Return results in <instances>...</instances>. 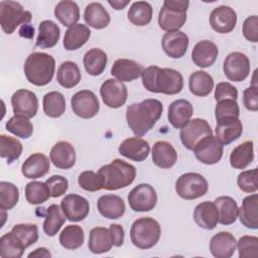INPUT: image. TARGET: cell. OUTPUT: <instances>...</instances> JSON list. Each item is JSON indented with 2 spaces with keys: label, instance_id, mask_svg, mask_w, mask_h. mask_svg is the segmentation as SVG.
Instances as JSON below:
<instances>
[{
  "label": "cell",
  "instance_id": "6da1fadb",
  "mask_svg": "<svg viewBox=\"0 0 258 258\" xmlns=\"http://www.w3.org/2000/svg\"><path fill=\"white\" fill-rule=\"evenodd\" d=\"M163 105L157 99H146L127 107L126 120L131 131L138 137L150 131L159 120Z\"/></svg>",
  "mask_w": 258,
  "mask_h": 258
},
{
  "label": "cell",
  "instance_id": "7a4b0ae2",
  "mask_svg": "<svg viewBox=\"0 0 258 258\" xmlns=\"http://www.w3.org/2000/svg\"><path fill=\"white\" fill-rule=\"evenodd\" d=\"M142 85L151 93H161L165 95H176L183 88V78L181 74L173 69L150 66L143 69Z\"/></svg>",
  "mask_w": 258,
  "mask_h": 258
},
{
  "label": "cell",
  "instance_id": "3957f363",
  "mask_svg": "<svg viewBox=\"0 0 258 258\" xmlns=\"http://www.w3.org/2000/svg\"><path fill=\"white\" fill-rule=\"evenodd\" d=\"M102 178L103 188L106 190H117L130 185L136 176V168L122 160L114 159L109 164H105L98 170Z\"/></svg>",
  "mask_w": 258,
  "mask_h": 258
},
{
  "label": "cell",
  "instance_id": "277c9868",
  "mask_svg": "<svg viewBox=\"0 0 258 258\" xmlns=\"http://www.w3.org/2000/svg\"><path fill=\"white\" fill-rule=\"evenodd\" d=\"M55 60L52 55L45 52H32L24 62L23 71L26 80L37 87L45 86L53 78Z\"/></svg>",
  "mask_w": 258,
  "mask_h": 258
},
{
  "label": "cell",
  "instance_id": "5b68a950",
  "mask_svg": "<svg viewBox=\"0 0 258 258\" xmlns=\"http://www.w3.org/2000/svg\"><path fill=\"white\" fill-rule=\"evenodd\" d=\"M161 235L159 223L150 217L135 220L130 229L132 244L142 250L152 248L157 244Z\"/></svg>",
  "mask_w": 258,
  "mask_h": 258
},
{
  "label": "cell",
  "instance_id": "8992f818",
  "mask_svg": "<svg viewBox=\"0 0 258 258\" xmlns=\"http://www.w3.org/2000/svg\"><path fill=\"white\" fill-rule=\"evenodd\" d=\"M189 2L186 0H165L158 14V25L166 31L179 30L186 21Z\"/></svg>",
  "mask_w": 258,
  "mask_h": 258
},
{
  "label": "cell",
  "instance_id": "52a82bcc",
  "mask_svg": "<svg viewBox=\"0 0 258 258\" xmlns=\"http://www.w3.org/2000/svg\"><path fill=\"white\" fill-rule=\"evenodd\" d=\"M32 15L16 1L4 0L0 2V24L6 34H12L20 24L29 23Z\"/></svg>",
  "mask_w": 258,
  "mask_h": 258
},
{
  "label": "cell",
  "instance_id": "ba28073f",
  "mask_svg": "<svg viewBox=\"0 0 258 258\" xmlns=\"http://www.w3.org/2000/svg\"><path fill=\"white\" fill-rule=\"evenodd\" d=\"M209 189L207 179L198 172H185L175 181V191L183 200L204 197Z\"/></svg>",
  "mask_w": 258,
  "mask_h": 258
},
{
  "label": "cell",
  "instance_id": "9c48e42d",
  "mask_svg": "<svg viewBox=\"0 0 258 258\" xmlns=\"http://www.w3.org/2000/svg\"><path fill=\"white\" fill-rule=\"evenodd\" d=\"M210 135H213L211 125L207 120L201 118L189 120L179 131L180 141L188 150H192L202 139Z\"/></svg>",
  "mask_w": 258,
  "mask_h": 258
},
{
  "label": "cell",
  "instance_id": "30bf717a",
  "mask_svg": "<svg viewBox=\"0 0 258 258\" xmlns=\"http://www.w3.org/2000/svg\"><path fill=\"white\" fill-rule=\"evenodd\" d=\"M128 203L134 212H149L157 203V195L152 185L140 183L132 188L128 195Z\"/></svg>",
  "mask_w": 258,
  "mask_h": 258
},
{
  "label": "cell",
  "instance_id": "8fae6325",
  "mask_svg": "<svg viewBox=\"0 0 258 258\" xmlns=\"http://www.w3.org/2000/svg\"><path fill=\"white\" fill-rule=\"evenodd\" d=\"M223 71L229 81L242 82L250 74V60L243 52H231L224 60Z\"/></svg>",
  "mask_w": 258,
  "mask_h": 258
},
{
  "label": "cell",
  "instance_id": "7c38bea8",
  "mask_svg": "<svg viewBox=\"0 0 258 258\" xmlns=\"http://www.w3.org/2000/svg\"><path fill=\"white\" fill-rule=\"evenodd\" d=\"M73 112L80 118L91 119L95 117L99 110L100 104L97 96L90 90H81L71 99Z\"/></svg>",
  "mask_w": 258,
  "mask_h": 258
},
{
  "label": "cell",
  "instance_id": "4fadbf2b",
  "mask_svg": "<svg viewBox=\"0 0 258 258\" xmlns=\"http://www.w3.org/2000/svg\"><path fill=\"white\" fill-rule=\"evenodd\" d=\"M223 144L214 136L210 135L202 139L192 149L197 159L207 165L218 163L223 156Z\"/></svg>",
  "mask_w": 258,
  "mask_h": 258
},
{
  "label": "cell",
  "instance_id": "5bb4252c",
  "mask_svg": "<svg viewBox=\"0 0 258 258\" xmlns=\"http://www.w3.org/2000/svg\"><path fill=\"white\" fill-rule=\"evenodd\" d=\"M100 95L107 107L117 109L126 103L128 92L122 82L116 79H108L102 84Z\"/></svg>",
  "mask_w": 258,
  "mask_h": 258
},
{
  "label": "cell",
  "instance_id": "9a60e30c",
  "mask_svg": "<svg viewBox=\"0 0 258 258\" xmlns=\"http://www.w3.org/2000/svg\"><path fill=\"white\" fill-rule=\"evenodd\" d=\"M11 105L14 115L27 118H33L38 110V100L35 93L25 89H20L13 93Z\"/></svg>",
  "mask_w": 258,
  "mask_h": 258
},
{
  "label": "cell",
  "instance_id": "2e32d148",
  "mask_svg": "<svg viewBox=\"0 0 258 258\" xmlns=\"http://www.w3.org/2000/svg\"><path fill=\"white\" fill-rule=\"evenodd\" d=\"M60 208L66 218L71 222L83 221L90 212L88 200L76 194L67 195L60 202Z\"/></svg>",
  "mask_w": 258,
  "mask_h": 258
},
{
  "label": "cell",
  "instance_id": "e0dca14e",
  "mask_svg": "<svg viewBox=\"0 0 258 258\" xmlns=\"http://www.w3.org/2000/svg\"><path fill=\"white\" fill-rule=\"evenodd\" d=\"M209 20L212 28L218 33H229L236 26L237 13L232 7L221 5L212 10Z\"/></svg>",
  "mask_w": 258,
  "mask_h": 258
},
{
  "label": "cell",
  "instance_id": "ac0fdd59",
  "mask_svg": "<svg viewBox=\"0 0 258 258\" xmlns=\"http://www.w3.org/2000/svg\"><path fill=\"white\" fill-rule=\"evenodd\" d=\"M188 36L186 33L177 30L165 32L161 39L163 51L171 58L182 57L188 47Z\"/></svg>",
  "mask_w": 258,
  "mask_h": 258
},
{
  "label": "cell",
  "instance_id": "d6986e66",
  "mask_svg": "<svg viewBox=\"0 0 258 258\" xmlns=\"http://www.w3.org/2000/svg\"><path fill=\"white\" fill-rule=\"evenodd\" d=\"M243 133V125L239 118L229 117L217 121L215 137L223 144L228 145L237 139Z\"/></svg>",
  "mask_w": 258,
  "mask_h": 258
},
{
  "label": "cell",
  "instance_id": "ffe728a7",
  "mask_svg": "<svg viewBox=\"0 0 258 258\" xmlns=\"http://www.w3.org/2000/svg\"><path fill=\"white\" fill-rule=\"evenodd\" d=\"M118 151L128 159L141 162L148 157L150 146L146 140L140 137H129L121 142Z\"/></svg>",
  "mask_w": 258,
  "mask_h": 258
},
{
  "label": "cell",
  "instance_id": "44dd1931",
  "mask_svg": "<svg viewBox=\"0 0 258 258\" xmlns=\"http://www.w3.org/2000/svg\"><path fill=\"white\" fill-rule=\"evenodd\" d=\"M237 248V240L230 232H219L210 241V251L216 258H230Z\"/></svg>",
  "mask_w": 258,
  "mask_h": 258
},
{
  "label": "cell",
  "instance_id": "7402d4cb",
  "mask_svg": "<svg viewBox=\"0 0 258 258\" xmlns=\"http://www.w3.org/2000/svg\"><path fill=\"white\" fill-rule=\"evenodd\" d=\"M49 158L55 167L69 169L76 163V151L70 142L58 141L52 146L49 152Z\"/></svg>",
  "mask_w": 258,
  "mask_h": 258
},
{
  "label": "cell",
  "instance_id": "603a6c76",
  "mask_svg": "<svg viewBox=\"0 0 258 258\" xmlns=\"http://www.w3.org/2000/svg\"><path fill=\"white\" fill-rule=\"evenodd\" d=\"M219 49L211 40H201L195 44L191 50V59L200 68H209L216 61Z\"/></svg>",
  "mask_w": 258,
  "mask_h": 258
},
{
  "label": "cell",
  "instance_id": "cb8c5ba5",
  "mask_svg": "<svg viewBox=\"0 0 258 258\" xmlns=\"http://www.w3.org/2000/svg\"><path fill=\"white\" fill-rule=\"evenodd\" d=\"M50 167L48 157L43 153H33L28 156L21 166V172L26 178L35 179L44 176Z\"/></svg>",
  "mask_w": 258,
  "mask_h": 258
},
{
  "label": "cell",
  "instance_id": "d4e9b609",
  "mask_svg": "<svg viewBox=\"0 0 258 258\" xmlns=\"http://www.w3.org/2000/svg\"><path fill=\"white\" fill-rule=\"evenodd\" d=\"M143 68L133 59L118 58L111 68V75L120 82H132L142 74Z\"/></svg>",
  "mask_w": 258,
  "mask_h": 258
},
{
  "label": "cell",
  "instance_id": "484cf974",
  "mask_svg": "<svg viewBox=\"0 0 258 258\" xmlns=\"http://www.w3.org/2000/svg\"><path fill=\"white\" fill-rule=\"evenodd\" d=\"M194 108L190 102L184 99H178L169 105L167 118L174 128L180 129L190 120Z\"/></svg>",
  "mask_w": 258,
  "mask_h": 258
},
{
  "label": "cell",
  "instance_id": "4316f807",
  "mask_svg": "<svg viewBox=\"0 0 258 258\" xmlns=\"http://www.w3.org/2000/svg\"><path fill=\"white\" fill-rule=\"evenodd\" d=\"M153 163L163 169L172 167L177 161V153L175 148L167 141H157L154 143L152 150Z\"/></svg>",
  "mask_w": 258,
  "mask_h": 258
},
{
  "label": "cell",
  "instance_id": "83f0119b",
  "mask_svg": "<svg viewBox=\"0 0 258 258\" xmlns=\"http://www.w3.org/2000/svg\"><path fill=\"white\" fill-rule=\"evenodd\" d=\"M194 221L205 230H214L219 223V215L214 203L206 201L199 204L194 211Z\"/></svg>",
  "mask_w": 258,
  "mask_h": 258
},
{
  "label": "cell",
  "instance_id": "f1b7e54d",
  "mask_svg": "<svg viewBox=\"0 0 258 258\" xmlns=\"http://www.w3.org/2000/svg\"><path fill=\"white\" fill-rule=\"evenodd\" d=\"M99 213L107 219L116 220L125 213V203L123 199L116 195H104L99 198L97 203Z\"/></svg>",
  "mask_w": 258,
  "mask_h": 258
},
{
  "label": "cell",
  "instance_id": "f546056e",
  "mask_svg": "<svg viewBox=\"0 0 258 258\" xmlns=\"http://www.w3.org/2000/svg\"><path fill=\"white\" fill-rule=\"evenodd\" d=\"M238 218L243 226L248 229H258V195L253 194L244 198L239 208Z\"/></svg>",
  "mask_w": 258,
  "mask_h": 258
},
{
  "label": "cell",
  "instance_id": "4dcf8cb0",
  "mask_svg": "<svg viewBox=\"0 0 258 258\" xmlns=\"http://www.w3.org/2000/svg\"><path fill=\"white\" fill-rule=\"evenodd\" d=\"M90 28L82 23H77L68 27L63 36V47L67 50H77L81 48L90 38Z\"/></svg>",
  "mask_w": 258,
  "mask_h": 258
},
{
  "label": "cell",
  "instance_id": "1f68e13d",
  "mask_svg": "<svg viewBox=\"0 0 258 258\" xmlns=\"http://www.w3.org/2000/svg\"><path fill=\"white\" fill-rule=\"evenodd\" d=\"M84 19L89 26L95 29H103L107 27L111 21L110 14L99 2H92L86 6Z\"/></svg>",
  "mask_w": 258,
  "mask_h": 258
},
{
  "label": "cell",
  "instance_id": "d6a6232c",
  "mask_svg": "<svg viewBox=\"0 0 258 258\" xmlns=\"http://www.w3.org/2000/svg\"><path fill=\"white\" fill-rule=\"evenodd\" d=\"M89 250L94 254H103L109 252L113 247V242L109 229L104 227H95L90 231Z\"/></svg>",
  "mask_w": 258,
  "mask_h": 258
},
{
  "label": "cell",
  "instance_id": "836d02e7",
  "mask_svg": "<svg viewBox=\"0 0 258 258\" xmlns=\"http://www.w3.org/2000/svg\"><path fill=\"white\" fill-rule=\"evenodd\" d=\"M219 215V223L228 226L236 222L238 218L239 208L237 202L228 196H222L214 201Z\"/></svg>",
  "mask_w": 258,
  "mask_h": 258
},
{
  "label": "cell",
  "instance_id": "e575fe53",
  "mask_svg": "<svg viewBox=\"0 0 258 258\" xmlns=\"http://www.w3.org/2000/svg\"><path fill=\"white\" fill-rule=\"evenodd\" d=\"M59 36L60 29L58 25L51 20H43L39 23L35 44L40 48H50L58 42Z\"/></svg>",
  "mask_w": 258,
  "mask_h": 258
},
{
  "label": "cell",
  "instance_id": "d590c367",
  "mask_svg": "<svg viewBox=\"0 0 258 258\" xmlns=\"http://www.w3.org/2000/svg\"><path fill=\"white\" fill-rule=\"evenodd\" d=\"M254 159V143L247 140L237 145L230 154V164L236 169H245Z\"/></svg>",
  "mask_w": 258,
  "mask_h": 258
},
{
  "label": "cell",
  "instance_id": "8d00e7d4",
  "mask_svg": "<svg viewBox=\"0 0 258 258\" xmlns=\"http://www.w3.org/2000/svg\"><path fill=\"white\" fill-rule=\"evenodd\" d=\"M108 61L107 54L101 48H91L89 49L83 58V63L86 72L93 76L97 77L100 76L106 69Z\"/></svg>",
  "mask_w": 258,
  "mask_h": 258
},
{
  "label": "cell",
  "instance_id": "74e56055",
  "mask_svg": "<svg viewBox=\"0 0 258 258\" xmlns=\"http://www.w3.org/2000/svg\"><path fill=\"white\" fill-rule=\"evenodd\" d=\"M55 18L67 27L77 24L80 19V8L75 1L62 0L54 7Z\"/></svg>",
  "mask_w": 258,
  "mask_h": 258
},
{
  "label": "cell",
  "instance_id": "f35d334b",
  "mask_svg": "<svg viewBox=\"0 0 258 258\" xmlns=\"http://www.w3.org/2000/svg\"><path fill=\"white\" fill-rule=\"evenodd\" d=\"M81 72L78 64L72 60H67L60 63L56 73L57 83L64 89L76 87L81 81Z\"/></svg>",
  "mask_w": 258,
  "mask_h": 258
},
{
  "label": "cell",
  "instance_id": "ab89813d",
  "mask_svg": "<svg viewBox=\"0 0 258 258\" xmlns=\"http://www.w3.org/2000/svg\"><path fill=\"white\" fill-rule=\"evenodd\" d=\"M188 88L192 95L198 97H206L210 95V93L214 89V79L207 72H194L189 76Z\"/></svg>",
  "mask_w": 258,
  "mask_h": 258
},
{
  "label": "cell",
  "instance_id": "60d3db41",
  "mask_svg": "<svg viewBox=\"0 0 258 258\" xmlns=\"http://www.w3.org/2000/svg\"><path fill=\"white\" fill-rule=\"evenodd\" d=\"M66 216L62 213L61 208L58 205L52 204L46 209L45 219L42 225L44 233L49 236L53 237L55 236L62 225L66 223Z\"/></svg>",
  "mask_w": 258,
  "mask_h": 258
},
{
  "label": "cell",
  "instance_id": "b9f144b4",
  "mask_svg": "<svg viewBox=\"0 0 258 258\" xmlns=\"http://www.w3.org/2000/svg\"><path fill=\"white\" fill-rule=\"evenodd\" d=\"M42 108L46 116L50 118H58L66 111V99L63 95L57 91L48 92L43 96Z\"/></svg>",
  "mask_w": 258,
  "mask_h": 258
},
{
  "label": "cell",
  "instance_id": "7bdbcfd3",
  "mask_svg": "<svg viewBox=\"0 0 258 258\" xmlns=\"http://www.w3.org/2000/svg\"><path fill=\"white\" fill-rule=\"evenodd\" d=\"M152 6L147 1H136L128 10L129 21L136 26H145L152 19Z\"/></svg>",
  "mask_w": 258,
  "mask_h": 258
},
{
  "label": "cell",
  "instance_id": "ee69618b",
  "mask_svg": "<svg viewBox=\"0 0 258 258\" xmlns=\"http://www.w3.org/2000/svg\"><path fill=\"white\" fill-rule=\"evenodd\" d=\"M58 240L64 249L76 250L84 244L85 233L81 226L69 225L60 232Z\"/></svg>",
  "mask_w": 258,
  "mask_h": 258
},
{
  "label": "cell",
  "instance_id": "f6af8a7d",
  "mask_svg": "<svg viewBox=\"0 0 258 258\" xmlns=\"http://www.w3.org/2000/svg\"><path fill=\"white\" fill-rule=\"evenodd\" d=\"M25 249V246L11 231L0 238V256L2 258H20Z\"/></svg>",
  "mask_w": 258,
  "mask_h": 258
},
{
  "label": "cell",
  "instance_id": "bcb514c9",
  "mask_svg": "<svg viewBox=\"0 0 258 258\" xmlns=\"http://www.w3.org/2000/svg\"><path fill=\"white\" fill-rule=\"evenodd\" d=\"M22 143L11 136L5 134L0 135V156L5 158L8 163H12L18 159L22 153Z\"/></svg>",
  "mask_w": 258,
  "mask_h": 258
},
{
  "label": "cell",
  "instance_id": "7dc6e473",
  "mask_svg": "<svg viewBox=\"0 0 258 258\" xmlns=\"http://www.w3.org/2000/svg\"><path fill=\"white\" fill-rule=\"evenodd\" d=\"M5 128L8 132L22 139L29 138L33 133V125L29 118L20 115L12 116L6 122Z\"/></svg>",
  "mask_w": 258,
  "mask_h": 258
},
{
  "label": "cell",
  "instance_id": "c3c4849f",
  "mask_svg": "<svg viewBox=\"0 0 258 258\" xmlns=\"http://www.w3.org/2000/svg\"><path fill=\"white\" fill-rule=\"evenodd\" d=\"M50 197V191L45 182L34 180L25 185V199L30 205L43 204Z\"/></svg>",
  "mask_w": 258,
  "mask_h": 258
},
{
  "label": "cell",
  "instance_id": "681fc988",
  "mask_svg": "<svg viewBox=\"0 0 258 258\" xmlns=\"http://www.w3.org/2000/svg\"><path fill=\"white\" fill-rule=\"evenodd\" d=\"M19 200L18 187L9 181L0 182V209L7 211L16 206Z\"/></svg>",
  "mask_w": 258,
  "mask_h": 258
},
{
  "label": "cell",
  "instance_id": "f907efd6",
  "mask_svg": "<svg viewBox=\"0 0 258 258\" xmlns=\"http://www.w3.org/2000/svg\"><path fill=\"white\" fill-rule=\"evenodd\" d=\"M11 232L25 248L33 245L38 240V228L35 224H17L11 229Z\"/></svg>",
  "mask_w": 258,
  "mask_h": 258
},
{
  "label": "cell",
  "instance_id": "816d5d0a",
  "mask_svg": "<svg viewBox=\"0 0 258 258\" xmlns=\"http://www.w3.org/2000/svg\"><path fill=\"white\" fill-rule=\"evenodd\" d=\"M240 116V108L236 100L232 99H224L217 102L215 107V117L216 120L234 117L239 118Z\"/></svg>",
  "mask_w": 258,
  "mask_h": 258
},
{
  "label": "cell",
  "instance_id": "f5cc1de1",
  "mask_svg": "<svg viewBox=\"0 0 258 258\" xmlns=\"http://www.w3.org/2000/svg\"><path fill=\"white\" fill-rule=\"evenodd\" d=\"M78 183L81 188L87 191H98L103 188L102 178L98 172L85 170L78 176Z\"/></svg>",
  "mask_w": 258,
  "mask_h": 258
},
{
  "label": "cell",
  "instance_id": "db71d44e",
  "mask_svg": "<svg viewBox=\"0 0 258 258\" xmlns=\"http://www.w3.org/2000/svg\"><path fill=\"white\" fill-rule=\"evenodd\" d=\"M240 258H256L258 256V238L256 236H243L237 241Z\"/></svg>",
  "mask_w": 258,
  "mask_h": 258
},
{
  "label": "cell",
  "instance_id": "11a10c76",
  "mask_svg": "<svg viewBox=\"0 0 258 258\" xmlns=\"http://www.w3.org/2000/svg\"><path fill=\"white\" fill-rule=\"evenodd\" d=\"M238 187L245 192H256L258 189L257 168L244 170L237 177Z\"/></svg>",
  "mask_w": 258,
  "mask_h": 258
},
{
  "label": "cell",
  "instance_id": "9f6ffc18",
  "mask_svg": "<svg viewBox=\"0 0 258 258\" xmlns=\"http://www.w3.org/2000/svg\"><path fill=\"white\" fill-rule=\"evenodd\" d=\"M46 185L48 186V189L50 191V196L52 198H58L62 195H64L69 187V181L66 177L62 175H52L48 177L45 181Z\"/></svg>",
  "mask_w": 258,
  "mask_h": 258
},
{
  "label": "cell",
  "instance_id": "6f0895ef",
  "mask_svg": "<svg viewBox=\"0 0 258 258\" xmlns=\"http://www.w3.org/2000/svg\"><path fill=\"white\" fill-rule=\"evenodd\" d=\"M214 97L217 102L224 99H232L237 101L238 90L235 86L228 82H221L216 86Z\"/></svg>",
  "mask_w": 258,
  "mask_h": 258
},
{
  "label": "cell",
  "instance_id": "680465c9",
  "mask_svg": "<svg viewBox=\"0 0 258 258\" xmlns=\"http://www.w3.org/2000/svg\"><path fill=\"white\" fill-rule=\"evenodd\" d=\"M242 32L244 37L250 42L258 41V17L251 15L247 17L243 23Z\"/></svg>",
  "mask_w": 258,
  "mask_h": 258
},
{
  "label": "cell",
  "instance_id": "91938a15",
  "mask_svg": "<svg viewBox=\"0 0 258 258\" xmlns=\"http://www.w3.org/2000/svg\"><path fill=\"white\" fill-rule=\"evenodd\" d=\"M243 103L249 111L256 112L258 110V86H250L244 90Z\"/></svg>",
  "mask_w": 258,
  "mask_h": 258
},
{
  "label": "cell",
  "instance_id": "94428289",
  "mask_svg": "<svg viewBox=\"0 0 258 258\" xmlns=\"http://www.w3.org/2000/svg\"><path fill=\"white\" fill-rule=\"evenodd\" d=\"M109 232L111 234L113 246L115 247H121L124 242V229L119 224H111L109 227Z\"/></svg>",
  "mask_w": 258,
  "mask_h": 258
},
{
  "label": "cell",
  "instance_id": "6125c7cd",
  "mask_svg": "<svg viewBox=\"0 0 258 258\" xmlns=\"http://www.w3.org/2000/svg\"><path fill=\"white\" fill-rule=\"evenodd\" d=\"M31 257H36V258H50L51 257V253L48 251V249L44 248V247H39L36 248L34 251L30 252L28 254V258Z\"/></svg>",
  "mask_w": 258,
  "mask_h": 258
},
{
  "label": "cell",
  "instance_id": "be15d7a7",
  "mask_svg": "<svg viewBox=\"0 0 258 258\" xmlns=\"http://www.w3.org/2000/svg\"><path fill=\"white\" fill-rule=\"evenodd\" d=\"M108 3L115 9V10H122L124 9L129 3H130V0H109Z\"/></svg>",
  "mask_w": 258,
  "mask_h": 258
},
{
  "label": "cell",
  "instance_id": "e7e4bbea",
  "mask_svg": "<svg viewBox=\"0 0 258 258\" xmlns=\"http://www.w3.org/2000/svg\"><path fill=\"white\" fill-rule=\"evenodd\" d=\"M26 32V33H28V37H33V34H34V28L31 26V25H29V24H24L21 28H20V31L19 32ZM27 36V34H25L24 35V37H26Z\"/></svg>",
  "mask_w": 258,
  "mask_h": 258
}]
</instances>
